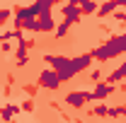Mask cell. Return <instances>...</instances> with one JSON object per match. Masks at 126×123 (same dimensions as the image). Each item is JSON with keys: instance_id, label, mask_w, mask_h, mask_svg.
<instances>
[{"instance_id": "cell-1", "label": "cell", "mask_w": 126, "mask_h": 123, "mask_svg": "<svg viewBox=\"0 0 126 123\" xmlns=\"http://www.w3.org/2000/svg\"><path fill=\"white\" fill-rule=\"evenodd\" d=\"M61 80H58V73L53 70V68H46L41 75H39V87H44V89H48V92H58L61 89Z\"/></svg>"}, {"instance_id": "cell-2", "label": "cell", "mask_w": 126, "mask_h": 123, "mask_svg": "<svg viewBox=\"0 0 126 123\" xmlns=\"http://www.w3.org/2000/svg\"><path fill=\"white\" fill-rule=\"evenodd\" d=\"M116 92V87L111 85V82H107V80H99L97 85H94V89L90 92V97H92V101H104L109 94Z\"/></svg>"}, {"instance_id": "cell-3", "label": "cell", "mask_w": 126, "mask_h": 123, "mask_svg": "<svg viewBox=\"0 0 126 123\" xmlns=\"http://www.w3.org/2000/svg\"><path fill=\"white\" fill-rule=\"evenodd\" d=\"M63 101H65L68 106H73V109L80 111L87 101H92V97H90V92H80V89H78V92H68L65 97H63Z\"/></svg>"}, {"instance_id": "cell-4", "label": "cell", "mask_w": 126, "mask_h": 123, "mask_svg": "<svg viewBox=\"0 0 126 123\" xmlns=\"http://www.w3.org/2000/svg\"><path fill=\"white\" fill-rule=\"evenodd\" d=\"M61 10H63V19H65V22H70V24H78L80 19H82L80 7H78V5H73V2H63Z\"/></svg>"}, {"instance_id": "cell-5", "label": "cell", "mask_w": 126, "mask_h": 123, "mask_svg": "<svg viewBox=\"0 0 126 123\" xmlns=\"http://www.w3.org/2000/svg\"><path fill=\"white\" fill-rule=\"evenodd\" d=\"M73 61V68L78 70V73H82V70H87L90 65H92V53H85V56H78V58H70Z\"/></svg>"}, {"instance_id": "cell-6", "label": "cell", "mask_w": 126, "mask_h": 123, "mask_svg": "<svg viewBox=\"0 0 126 123\" xmlns=\"http://www.w3.org/2000/svg\"><path fill=\"white\" fill-rule=\"evenodd\" d=\"M114 10H116V5H114V0H107V2H99L97 5V12H94V17H109V15H114Z\"/></svg>"}, {"instance_id": "cell-7", "label": "cell", "mask_w": 126, "mask_h": 123, "mask_svg": "<svg viewBox=\"0 0 126 123\" xmlns=\"http://www.w3.org/2000/svg\"><path fill=\"white\" fill-rule=\"evenodd\" d=\"M19 111H22V109L15 106V104H5V106L0 109V118H2L5 123H10V121H12V116H15V113H19Z\"/></svg>"}, {"instance_id": "cell-8", "label": "cell", "mask_w": 126, "mask_h": 123, "mask_svg": "<svg viewBox=\"0 0 126 123\" xmlns=\"http://www.w3.org/2000/svg\"><path fill=\"white\" fill-rule=\"evenodd\" d=\"M53 29H56V27H53L51 15H41L36 19V31H53Z\"/></svg>"}, {"instance_id": "cell-9", "label": "cell", "mask_w": 126, "mask_h": 123, "mask_svg": "<svg viewBox=\"0 0 126 123\" xmlns=\"http://www.w3.org/2000/svg\"><path fill=\"white\" fill-rule=\"evenodd\" d=\"M107 113H109V106H107L104 101H97L92 106V111H90V116H94V118H104Z\"/></svg>"}, {"instance_id": "cell-10", "label": "cell", "mask_w": 126, "mask_h": 123, "mask_svg": "<svg viewBox=\"0 0 126 123\" xmlns=\"http://www.w3.org/2000/svg\"><path fill=\"white\" fill-rule=\"evenodd\" d=\"M80 12H82V15H94V12H97V2H94V0H82Z\"/></svg>"}, {"instance_id": "cell-11", "label": "cell", "mask_w": 126, "mask_h": 123, "mask_svg": "<svg viewBox=\"0 0 126 123\" xmlns=\"http://www.w3.org/2000/svg\"><path fill=\"white\" fill-rule=\"evenodd\" d=\"M107 116H109V118H114V121H119V118H124V116H126V111H124V106L119 104V106H111Z\"/></svg>"}, {"instance_id": "cell-12", "label": "cell", "mask_w": 126, "mask_h": 123, "mask_svg": "<svg viewBox=\"0 0 126 123\" xmlns=\"http://www.w3.org/2000/svg\"><path fill=\"white\" fill-rule=\"evenodd\" d=\"M68 29H70V22H65V19H63L61 24L56 27V39H63V36L68 34Z\"/></svg>"}, {"instance_id": "cell-13", "label": "cell", "mask_w": 126, "mask_h": 123, "mask_svg": "<svg viewBox=\"0 0 126 123\" xmlns=\"http://www.w3.org/2000/svg\"><path fill=\"white\" fill-rule=\"evenodd\" d=\"M19 109H22L24 113H32V111H34V101H32V97H29V99H24V101H22V106H19Z\"/></svg>"}, {"instance_id": "cell-14", "label": "cell", "mask_w": 126, "mask_h": 123, "mask_svg": "<svg viewBox=\"0 0 126 123\" xmlns=\"http://www.w3.org/2000/svg\"><path fill=\"white\" fill-rule=\"evenodd\" d=\"M24 92H27V97H36V92H39V82H36V85H24Z\"/></svg>"}, {"instance_id": "cell-15", "label": "cell", "mask_w": 126, "mask_h": 123, "mask_svg": "<svg viewBox=\"0 0 126 123\" xmlns=\"http://www.w3.org/2000/svg\"><path fill=\"white\" fill-rule=\"evenodd\" d=\"M114 19H116V22H121V24H126V12H121V10H119V7H116V10H114Z\"/></svg>"}, {"instance_id": "cell-16", "label": "cell", "mask_w": 126, "mask_h": 123, "mask_svg": "<svg viewBox=\"0 0 126 123\" xmlns=\"http://www.w3.org/2000/svg\"><path fill=\"white\" fill-rule=\"evenodd\" d=\"M10 17H12V10H0V27H2Z\"/></svg>"}, {"instance_id": "cell-17", "label": "cell", "mask_w": 126, "mask_h": 123, "mask_svg": "<svg viewBox=\"0 0 126 123\" xmlns=\"http://www.w3.org/2000/svg\"><path fill=\"white\" fill-rule=\"evenodd\" d=\"M99 77H102L99 73H92V75H90V80H92V82H99Z\"/></svg>"}, {"instance_id": "cell-18", "label": "cell", "mask_w": 126, "mask_h": 123, "mask_svg": "<svg viewBox=\"0 0 126 123\" xmlns=\"http://www.w3.org/2000/svg\"><path fill=\"white\" fill-rule=\"evenodd\" d=\"M114 5L116 7H126V0H114Z\"/></svg>"}, {"instance_id": "cell-19", "label": "cell", "mask_w": 126, "mask_h": 123, "mask_svg": "<svg viewBox=\"0 0 126 123\" xmlns=\"http://www.w3.org/2000/svg\"><path fill=\"white\" fill-rule=\"evenodd\" d=\"M48 2H51V5H63L65 0H48Z\"/></svg>"}, {"instance_id": "cell-20", "label": "cell", "mask_w": 126, "mask_h": 123, "mask_svg": "<svg viewBox=\"0 0 126 123\" xmlns=\"http://www.w3.org/2000/svg\"><path fill=\"white\" fill-rule=\"evenodd\" d=\"M68 2H73V5H78V7L82 5V0H68Z\"/></svg>"}, {"instance_id": "cell-21", "label": "cell", "mask_w": 126, "mask_h": 123, "mask_svg": "<svg viewBox=\"0 0 126 123\" xmlns=\"http://www.w3.org/2000/svg\"><path fill=\"white\" fill-rule=\"evenodd\" d=\"M94 2H97V5H99V2H107V0H94Z\"/></svg>"}, {"instance_id": "cell-22", "label": "cell", "mask_w": 126, "mask_h": 123, "mask_svg": "<svg viewBox=\"0 0 126 123\" xmlns=\"http://www.w3.org/2000/svg\"><path fill=\"white\" fill-rule=\"evenodd\" d=\"M17 2H19V5H22V2H27V0H17Z\"/></svg>"}, {"instance_id": "cell-23", "label": "cell", "mask_w": 126, "mask_h": 123, "mask_svg": "<svg viewBox=\"0 0 126 123\" xmlns=\"http://www.w3.org/2000/svg\"><path fill=\"white\" fill-rule=\"evenodd\" d=\"M121 106H124V111H126V104H121Z\"/></svg>"}, {"instance_id": "cell-24", "label": "cell", "mask_w": 126, "mask_h": 123, "mask_svg": "<svg viewBox=\"0 0 126 123\" xmlns=\"http://www.w3.org/2000/svg\"><path fill=\"white\" fill-rule=\"evenodd\" d=\"M0 109H2V104H0Z\"/></svg>"}, {"instance_id": "cell-25", "label": "cell", "mask_w": 126, "mask_h": 123, "mask_svg": "<svg viewBox=\"0 0 126 123\" xmlns=\"http://www.w3.org/2000/svg\"><path fill=\"white\" fill-rule=\"evenodd\" d=\"M119 123H121V121H119ZM124 123H126V121H124Z\"/></svg>"}]
</instances>
